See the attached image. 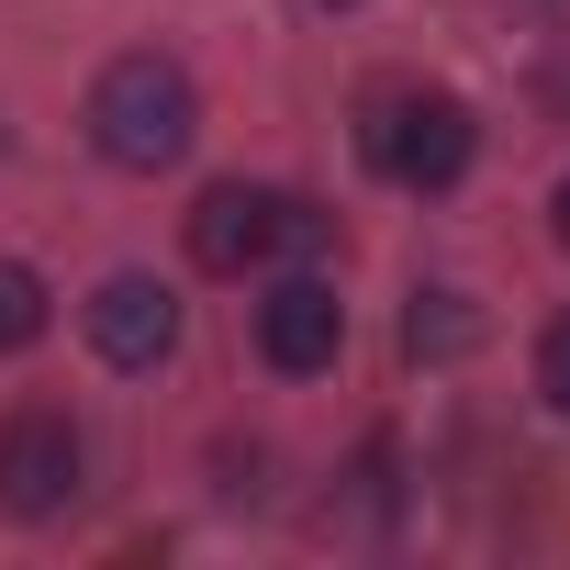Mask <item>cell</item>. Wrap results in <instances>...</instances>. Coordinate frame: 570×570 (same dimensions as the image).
<instances>
[{
	"label": "cell",
	"mask_w": 570,
	"mask_h": 570,
	"mask_svg": "<svg viewBox=\"0 0 570 570\" xmlns=\"http://www.w3.org/2000/svg\"><path fill=\"white\" fill-rule=\"evenodd\" d=\"M358 146H370L381 179H403V190H448V179H470L481 124H470V101H448V90H392V101H370Z\"/></svg>",
	"instance_id": "obj_2"
},
{
	"label": "cell",
	"mask_w": 570,
	"mask_h": 570,
	"mask_svg": "<svg viewBox=\"0 0 570 570\" xmlns=\"http://www.w3.org/2000/svg\"><path fill=\"white\" fill-rule=\"evenodd\" d=\"M190 135H202V90H190V68H179V57L135 46V57H112V68L90 79V146H101L112 168L157 179V168H179V157H190Z\"/></svg>",
	"instance_id": "obj_1"
},
{
	"label": "cell",
	"mask_w": 570,
	"mask_h": 570,
	"mask_svg": "<svg viewBox=\"0 0 570 570\" xmlns=\"http://www.w3.org/2000/svg\"><path fill=\"white\" fill-rule=\"evenodd\" d=\"M548 224H559V246H570V179H559V202H548Z\"/></svg>",
	"instance_id": "obj_10"
},
{
	"label": "cell",
	"mask_w": 570,
	"mask_h": 570,
	"mask_svg": "<svg viewBox=\"0 0 570 570\" xmlns=\"http://www.w3.org/2000/svg\"><path fill=\"white\" fill-rule=\"evenodd\" d=\"M68 503H79V425H68L57 403H23L12 425H0V514L46 525V514H68Z\"/></svg>",
	"instance_id": "obj_4"
},
{
	"label": "cell",
	"mask_w": 570,
	"mask_h": 570,
	"mask_svg": "<svg viewBox=\"0 0 570 570\" xmlns=\"http://www.w3.org/2000/svg\"><path fill=\"white\" fill-rule=\"evenodd\" d=\"M314 235H325V213L279 202V190H246V179H224V190H202V202H190V257H202L213 279H246L257 257L314 246Z\"/></svg>",
	"instance_id": "obj_3"
},
{
	"label": "cell",
	"mask_w": 570,
	"mask_h": 570,
	"mask_svg": "<svg viewBox=\"0 0 570 570\" xmlns=\"http://www.w3.org/2000/svg\"><path fill=\"white\" fill-rule=\"evenodd\" d=\"M35 336H46V279L23 257H0V358H23Z\"/></svg>",
	"instance_id": "obj_7"
},
{
	"label": "cell",
	"mask_w": 570,
	"mask_h": 570,
	"mask_svg": "<svg viewBox=\"0 0 570 570\" xmlns=\"http://www.w3.org/2000/svg\"><path fill=\"white\" fill-rule=\"evenodd\" d=\"M537 392H548V403L570 414V314H559V325L537 336Z\"/></svg>",
	"instance_id": "obj_9"
},
{
	"label": "cell",
	"mask_w": 570,
	"mask_h": 570,
	"mask_svg": "<svg viewBox=\"0 0 570 570\" xmlns=\"http://www.w3.org/2000/svg\"><path fill=\"white\" fill-rule=\"evenodd\" d=\"M403 336H414V358H459V347H470L459 292H414V325H403Z\"/></svg>",
	"instance_id": "obj_8"
},
{
	"label": "cell",
	"mask_w": 570,
	"mask_h": 570,
	"mask_svg": "<svg viewBox=\"0 0 570 570\" xmlns=\"http://www.w3.org/2000/svg\"><path fill=\"white\" fill-rule=\"evenodd\" d=\"M336 347H347V303L325 292V279H279V292L257 303V358H268L279 381L336 370Z\"/></svg>",
	"instance_id": "obj_6"
},
{
	"label": "cell",
	"mask_w": 570,
	"mask_h": 570,
	"mask_svg": "<svg viewBox=\"0 0 570 570\" xmlns=\"http://www.w3.org/2000/svg\"><path fill=\"white\" fill-rule=\"evenodd\" d=\"M90 347H101L112 370L179 358V292H168V279H146V268H112L101 292H90Z\"/></svg>",
	"instance_id": "obj_5"
}]
</instances>
